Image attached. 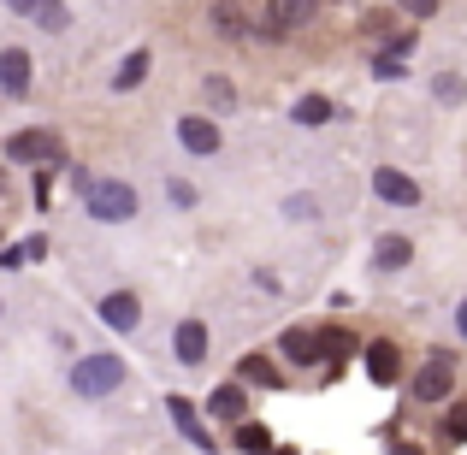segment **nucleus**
Here are the masks:
<instances>
[{
	"label": "nucleus",
	"mask_w": 467,
	"mask_h": 455,
	"mask_svg": "<svg viewBox=\"0 0 467 455\" xmlns=\"http://www.w3.org/2000/svg\"><path fill=\"white\" fill-rule=\"evenodd\" d=\"M456 331H462V337H467V302L456 307Z\"/></svg>",
	"instance_id": "29"
},
{
	"label": "nucleus",
	"mask_w": 467,
	"mask_h": 455,
	"mask_svg": "<svg viewBox=\"0 0 467 455\" xmlns=\"http://www.w3.org/2000/svg\"><path fill=\"white\" fill-rule=\"evenodd\" d=\"M409 47H414V30H397V36H390V42H385V59H402V54H409Z\"/></svg>",
	"instance_id": "25"
},
{
	"label": "nucleus",
	"mask_w": 467,
	"mask_h": 455,
	"mask_svg": "<svg viewBox=\"0 0 467 455\" xmlns=\"http://www.w3.org/2000/svg\"><path fill=\"white\" fill-rule=\"evenodd\" d=\"M432 89H438V101H450V107H456V101H462V95H467V83L456 78V71H444V78H438V83H432Z\"/></svg>",
	"instance_id": "23"
},
{
	"label": "nucleus",
	"mask_w": 467,
	"mask_h": 455,
	"mask_svg": "<svg viewBox=\"0 0 467 455\" xmlns=\"http://www.w3.org/2000/svg\"><path fill=\"white\" fill-rule=\"evenodd\" d=\"M373 78H409V66H402V59H385V54H379V59H373Z\"/></svg>",
	"instance_id": "26"
},
{
	"label": "nucleus",
	"mask_w": 467,
	"mask_h": 455,
	"mask_svg": "<svg viewBox=\"0 0 467 455\" xmlns=\"http://www.w3.org/2000/svg\"><path fill=\"white\" fill-rule=\"evenodd\" d=\"M207 101L213 107H237V89L225 83V71H207Z\"/></svg>",
	"instance_id": "22"
},
{
	"label": "nucleus",
	"mask_w": 467,
	"mask_h": 455,
	"mask_svg": "<svg viewBox=\"0 0 467 455\" xmlns=\"http://www.w3.org/2000/svg\"><path fill=\"white\" fill-rule=\"evenodd\" d=\"M178 142L190 154H219V125L202 119V113H190V119H178Z\"/></svg>",
	"instance_id": "6"
},
{
	"label": "nucleus",
	"mask_w": 467,
	"mask_h": 455,
	"mask_svg": "<svg viewBox=\"0 0 467 455\" xmlns=\"http://www.w3.org/2000/svg\"><path fill=\"white\" fill-rule=\"evenodd\" d=\"M373 195L390 202V207H414V202H420V183H414L409 171H397V166H379L373 171Z\"/></svg>",
	"instance_id": "4"
},
{
	"label": "nucleus",
	"mask_w": 467,
	"mask_h": 455,
	"mask_svg": "<svg viewBox=\"0 0 467 455\" xmlns=\"http://www.w3.org/2000/svg\"><path fill=\"white\" fill-rule=\"evenodd\" d=\"M207 414H219V420H237V426H243V414H249V397H243V385H219L213 397H207Z\"/></svg>",
	"instance_id": "12"
},
{
	"label": "nucleus",
	"mask_w": 467,
	"mask_h": 455,
	"mask_svg": "<svg viewBox=\"0 0 467 455\" xmlns=\"http://www.w3.org/2000/svg\"><path fill=\"white\" fill-rule=\"evenodd\" d=\"M444 432L456 438V444H467V408H450V420H444Z\"/></svg>",
	"instance_id": "27"
},
{
	"label": "nucleus",
	"mask_w": 467,
	"mask_h": 455,
	"mask_svg": "<svg viewBox=\"0 0 467 455\" xmlns=\"http://www.w3.org/2000/svg\"><path fill=\"white\" fill-rule=\"evenodd\" d=\"M0 89L30 95V54H24V47H6V54H0Z\"/></svg>",
	"instance_id": "9"
},
{
	"label": "nucleus",
	"mask_w": 467,
	"mask_h": 455,
	"mask_svg": "<svg viewBox=\"0 0 467 455\" xmlns=\"http://www.w3.org/2000/svg\"><path fill=\"white\" fill-rule=\"evenodd\" d=\"M367 378H373V385H397V378H402V355H397V343H385V337H379V343H367Z\"/></svg>",
	"instance_id": "5"
},
{
	"label": "nucleus",
	"mask_w": 467,
	"mask_h": 455,
	"mask_svg": "<svg viewBox=\"0 0 467 455\" xmlns=\"http://www.w3.org/2000/svg\"><path fill=\"white\" fill-rule=\"evenodd\" d=\"M285 213H290V219H314L319 207H314V195H290V202H285Z\"/></svg>",
	"instance_id": "24"
},
{
	"label": "nucleus",
	"mask_w": 467,
	"mask_h": 455,
	"mask_svg": "<svg viewBox=\"0 0 467 455\" xmlns=\"http://www.w3.org/2000/svg\"><path fill=\"white\" fill-rule=\"evenodd\" d=\"M142 78H149V47H137V54H125V66H119L113 89H137Z\"/></svg>",
	"instance_id": "19"
},
{
	"label": "nucleus",
	"mask_w": 467,
	"mask_h": 455,
	"mask_svg": "<svg viewBox=\"0 0 467 455\" xmlns=\"http://www.w3.org/2000/svg\"><path fill=\"white\" fill-rule=\"evenodd\" d=\"M397 455H420V450H409V444H402V450H397Z\"/></svg>",
	"instance_id": "30"
},
{
	"label": "nucleus",
	"mask_w": 467,
	"mask_h": 455,
	"mask_svg": "<svg viewBox=\"0 0 467 455\" xmlns=\"http://www.w3.org/2000/svg\"><path fill=\"white\" fill-rule=\"evenodd\" d=\"M273 455H296V450H273Z\"/></svg>",
	"instance_id": "31"
},
{
	"label": "nucleus",
	"mask_w": 467,
	"mask_h": 455,
	"mask_svg": "<svg viewBox=\"0 0 467 455\" xmlns=\"http://www.w3.org/2000/svg\"><path fill=\"white\" fill-rule=\"evenodd\" d=\"M101 319L113 331H137V319H142V307H137V296H130V290H113V296L101 302Z\"/></svg>",
	"instance_id": "10"
},
{
	"label": "nucleus",
	"mask_w": 467,
	"mask_h": 455,
	"mask_svg": "<svg viewBox=\"0 0 467 455\" xmlns=\"http://www.w3.org/2000/svg\"><path fill=\"white\" fill-rule=\"evenodd\" d=\"M290 119H296V125H308V130H319V125L331 119V101H326V95H302V101H296V113H290Z\"/></svg>",
	"instance_id": "18"
},
{
	"label": "nucleus",
	"mask_w": 467,
	"mask_h": 455,
	"mask_svg": "<svg viewBox=\"0 0 467 455\" xmlns=\"http://www.w3.org/2000/svg\"><path fill=\"white\" fill-rule=\"evenodd\" d=\"M343 355H355V337L343 326H326L319 331V361H343Z\"/></svg>",
	"instance_id": "17"
},
{
	"label": "nucleus",
	"mask_w": 467,
	"mask_h": 455,
	"mask_svg": "<svg viewBox=\"0 0 467 455\" xmlns=\"http://www.w3.org/2000/svg\"><path fill=\"white\" fill-rule=\"evenodd\" d=\"M361 24H367V30L379 36V30H385V24H390V12H385V6H379V12H361Z\"/></svg>",
	"instance_id": "28"
},
{
	"label": "nucleus",
	"mask_w": 467,
	"mask_h": 455,
	"mask_svg": "<svg viewBox=\"0 0 467 455\" xmlns=\"http://www.w3.org/2000/svg\"><path fill=\"white\" fill-rule=\"evenodd\" d=\"M54 154V137L47 130H18V137L6 142V160H47Z\"/></svg>",
	"instance_id": "13"
},
{
	"label": "nucleus",
	"mask_w": 467,
	"mask_h": 455,
	"mask_svg": "<svg viewBox=\"0 0 467 455\" xmlns=\"http://www.w3.org/2000/svg\"><path fill=\"white\" fill-rule=\"evenodd\" d=\"M207 18L219 24V36H243V30H249V18H243L237 6H213V12H207Z\"/></svg>",
	"instance_id": "21"
},
{
	"label": "nucleus",
	"mask_w": 467,
	"mask_h": 455,
	"mask_svg": "<svg viewBox=\"0 0 467 455\" xmlns=\"http://www.w3.org/2000/svg\"><path fill=\"white\" fill-rule=\"evenodd\" d=\"M119 385H125V361H119V355H83V361L71 367V390H78V397H113Z\"/></svg>",
	"instance_id": "2"
},
{
	"label": "nucleus",
	"mask_w": 467,
	"mask_h": 455,
	"mask_svg": "<svg viewBox=\"0 0 467 455\" xmlns=\"http://www.w3.org/2000/svg\"><path fill=\"white\" fill-rule=\"evenodd\" d=\"M166 408H171V420H178V432L190 438L202 455H213V438H207V426H202V414L190 408V397H166Z\"/></svg>",
	"instance_id": "7"
},
{
	"label": "nucleus",
	"mask_w": 467,
	"mask_h": 455,
	"mask_svg": "<svg viewBox=\"0 0 467 455\" xmlns=\"http://www.w3.org/2000/svg\"><path fill=\"white\" fill-rule=\"evenodd\" d=\"M83 207H89L101 225H125V219H137V190H130L125 178H95L89 190H83Z\"/></svg>",
	"instance_id": "1"
},
{
	"label": "nucleus",
	"mask_w": 467,
	"mask_h": 455,
	"mask_svg": "<svg viewBox=\"0 0 467 455\" xmlns=\"http://www.w3.org/2000/svg\"><path fill=\"white\" fill-rule=\"evenodd\" d=\"M409 261H414V243L409 237H379L373 243V266H379V273H402Z\"/></svg>",
	"instance_id": "11"
},
{
	"label": "nucleus",
	"mask_w": 467,
	"mask_h": 455,
	"mask_svg": "<svg viewBox=\"0 0 467 455\" xmlns=\"http://www.w3.org/2000/svg\"><path fill=\"white\" fill-rule=\"evenodd\" d=\"M237 450L243 455H273V432H266L261 420H243L237 426Z\"/></svg>",
	"instance_id": "16"
},
{
	"label": "nucleus",
	"mask_w": 467,
	"mask_h": 455,
	"mask_svg": "<svg viewBox=\"0 0 467 455\" xmlns=\"http://www.w3.org/2000/svg\"><path fill=\"white\" fill-rule=\"evenodd\" d=\"M171 349H178L183 367H202L207 361V326H202V319H183L178 337H171Z\"/></svg>",
	"instance_id": "8"
},
{
	"label": "nucleus",
	"mask_w": 467,
	"mask_h": 455,
	"mask_svg": "<svg viewBox=\"0 0 467 455\" xmlns=\"http://www.w3.org/2000/svg\"><path fill=\"white\" fill-rule=\"evenodd\" d=\"M285 361H296V367H314V361H319V331H302V326H290V331H285Z\"/></svg>",
	"instance_id": "14"
},
{
	"label": "nucleus",
	"mask_w": 467,
	"mask_h": 455,
	"mask_svg": "<svg viewBox=\"0 0 467 455\" xmlns=\"http://www.w3.org/2000/svg\"><path fill=\"white\" fill-rule=\"evenodd\" d=\"M12 12H24V18L47 24V30H66V18H71L66 6H36V0H18V6H12Z\"/></svg>",
	"instance_id": "20"
},
{
	"label": "nucleus",
	"mask_w": 467,
	"mask_h": 455,
	"mask_svg": "<svg viewBox=\"0 0 467 455\" xmlns=\"http://www.w3.org/2000/svg\"><path fill=\"white\" fill-rule=\"evenodd\" d=\"M456 390V361L450 355H432V361L414 373V402H444Z\"/></svg>",
	"instance_id": "3"
},
{
	"label": "nucleus",
	"mask_w": 467,
	"mask_h": 455,
	"mask_svg": "<svg viewBox=\"0 0 467 455\" xmlns=\"http://www.w3.org/2000/svg\"><path fill=\"white\" fill-rule=\"evenodd\" d=\"M243 378H249V385H261V390H278V385H285V373H278L266 355H243Z\"/></svg>",
	"instance_id": "15"
}]
</instances>
